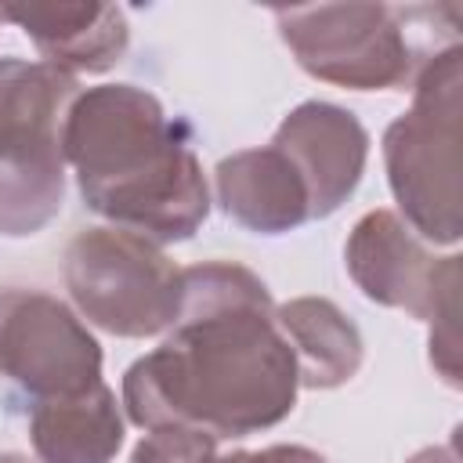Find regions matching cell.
<instances>
[{
	"label": "cell",
	"mask_w": 463,
	"mask_h": 463,
	"mask_svg": "<svg viewBox=\"0 0 463 463\" xmlns=\"http://www.w3.org/2000/svg\"><path fill=\"white\" fill-rule=\"evenodd\" d=\"M199 463H326V456H318L315 449H304V445H268V449H257V452H210L203 456Z\"/></svg>",
	"instance_id": "cell-15"
},
{
	"label": "cell",
	"mask_w": 463,
	"mask_h": 463,
	"mask_svg": "<svg viewBox=\"0 0 463 463\" xmlns=\"http://www.w3.org/2000/svg\"><path fill=\"white\" fill-rule=\"evenodd\" d=\"M0 376L33 402L76 394L101 380V344L58 297L0 289Z\"/></svg>",
	"instance_id": "cell-6"
},
{
	"label": "cell",
	"mask_w": 463,
	"mask_h": 463,
	"mask_svg": "<svg viewBox=\"0 0 463 463\" xmlns=\"http://www.w3.org/2000/svg\"><path fill=\"white\" fill-rule=\"evenodd\" d=\"M297 358L260 275L235 260L181 268L163 344L123 373V409L141 430L192 427L217 441L279 427L297 405Z\"/></svg>",
	"instance_id": "cell-1"
},
{
	"label": "cell",
	"mask_w": 463,
	"mask_h": 463,
	"mask_svg": "<svg viewBox=\"0 0 463 463\" xmlns=\"http://www.w3.org/2000/svg\"><path fill=\"white\" fill-rule=\"evenodd\" d=\"M279 148L300 174L311 203V221L336 213L358 188L369 159V130L351 109L333 101H300L275 130Z\"/></svg>",
	"instance_id": "cell-8"
},
{
	"label": "cell",
	"mask_w": 463,
	"mask_h": 463,
	"mask_svg": "<svg viewBox=\"0 0 463 463\" xmlns=\"http://www.w3.org/2000/svg\"><path fill=\"white\" fill-rule=\"evenodd\" d=\"M76 94V76L47 61L0 58V137L61 134Z\"/></svg>",
	"instance_id": "cell-14"
},
{
	"label": "cell",
	"mask_w": 463,
	"mask_h": 463,
	"mask_svg": "<svg viewBox=\"0 0 463 463\" xmlns=\"http://www.w3.org/2000/svg\"><path fill=\"white\" fill-rule=\"evenodd\" d=\"M213 188L221 210L257 235H286L311 221V203L293 163L264 145L242 148L217 163Z\"/></svg>",
	"instance_id": "cell-10"
},
{
	"label": "cell",
	"mask_w": 463,
	"mask_h": 463,
	"mask_svg": "<svg viewBox=\"0 0 463 463\" xmlns=\"http://www.w3.org/2000/svg\"><path fill=\"white\" fill-rule=\"evenodd\" d=\"M275 322L297 358V380L307 391H336L362 369L365 344L358 326L326 297H293L275 304Z\"/></svg>",
	"instance_id": "cell-13"
},
{
	"label": "cell",
	"mask_w": 463,
	"mask_h": 463,
	"mask_svg": "<svg viewBox=\"0 0 463 463\" xmlns=\"http://www.w3.org/2000/svg\"><path fill=\"white\" fill-rule=\"evenodd\" d=\"M29 441L40 463H112L123 445V412L105 380L61 398H36Z\"/></svg>",
	"instance_id": "cell-11"
},
{
	"label": "cell",
	"mask_w": 463,
	"mask_h": 463,
	"mask_svg": "<svg viewBox=\"0 0 463 463\" xmlns=\"http://www.w3.org/2000/svg\"><path fill=\"white\" fill-rule=\"evenodd\" d=\"M43 54L47 65L76 72H109L130 47V25L116 4H29L0 7Z\"/></svg>",
	"instance_id": "cell-9"
},
{
	"label": "cell",
	"mask_w": 463,
	"mask_h": 463,
	"mask_svg": "<svg viewBox=\"0 0 463 463\" xmlns=\"http://www.w3.org/2000/svg\"><path fill=\"white\" fill-rule=\"evenodd\" d=\"M344 264L362 297L420 322H430L445 300L459 297V257H434L394 210H369L354 221Z\"/></svg>",
	"instance_id": "cell-7"
},
{
	"label": "cell",
	"mask_w": 463,
	"mask_h": 463,
	"mask_svg": "<svg viewBox=\"0 0 463 463\" xmlns=\"http://www.w3.org/2000/svg\"><path fill=\"white\" fill-rule=\"evenodd\" d=\"M61 156L87 210L159 246L192 239L210 213L206 174L184 127L145 87L80 90L61 123Z\"/></svg>",
	"instance_id": "cell-2"
},
{
	"label": "cell",
	"mask_w": 463,
	"mask_h": 463,
	"mask_svg": "<svg viewBox=\"0 0 463 463\" xmlns=\"http://www.w3.org/2000/svg\"><path fill=\"white\" fill-rule=\"evenodd\" d=\"M405 463H459V452H456V441H449V445L420 449V452H416V456H409Z\"/></svg>",
	"instance_id": "cell-16"
},
{
	"label": "cell",
	"mask_w": 463,
	"mask_h": 463,
	"mask_svg": "<svg viewBox=\"0 0 463 463\" xmlns=\"http://www.w3.org/2000/svg\"><path fill=\"white\" fill-rule=\"evenodd\" d=\"M65 289L90 326L145 340L174 326L181 268L159 242L116 224H98L69 242Z\"/></svg>",
	"instance_id": "cell-4"
},
{
	"label": "cell",
	"mask_w": 463,
	"mask_h": 463,
	"mask_svg": "<svg viewBox=\"0 0 463 463\" xmlns=\"http://www.w3.org/2000/svg\"><path fill=\"white\" fill-rule=\"evenodd\" d=\"M275 25L297 65L333 87L394 90L412 80V43L402 11L387 4L275 7Z\"/></svg>",
	"instance_id": "cell-5"
},
{
	"label": "cell",
	"mask_w": 463,
	"mask_h": 463,
	"mask_svg": "<svg viewBox=\"0 0 463 463\" xmlns=\"http://www.w3.org/2000/svg\"><path fill=\"white\" fill-rule=\"evenodd\" d=\"M0 463H33V459L22 452H0Z\"/></svg>",
	"instance_id": "cell-17"
},
{
	"label": "cell",
	"mask_w": 463,
	"mask_h": 463,
	"mask_svg": "<svg viewBox=\"0 0 463 463\" xmlns=\"http://www.w3.org/2000/svg\"><path fill=\"white\" fill-rule=\"evenodd\" d=\"M65 203L61 134L0 137V235L43 232Z\"/></svg>",
	"instance_id": "cell-12"
},
{
	"label": "cell",
	"mask_w": 463,
	"mask_h": 463,
	"mask_svg": "<svg viewBox=\"0 0 463 463\" xmlns=\"http://www.w3.org/2000/svg\"><path fill=\"white\" fill-rule=\"evenodd\" d=\"M463 141V51L452 43L430 54L412 80V105L383 130L387 184L398 217L434 246L463 235L459 195Z\"/></svg>",
	"instance_id": "cell-3"
}]
</instances>
